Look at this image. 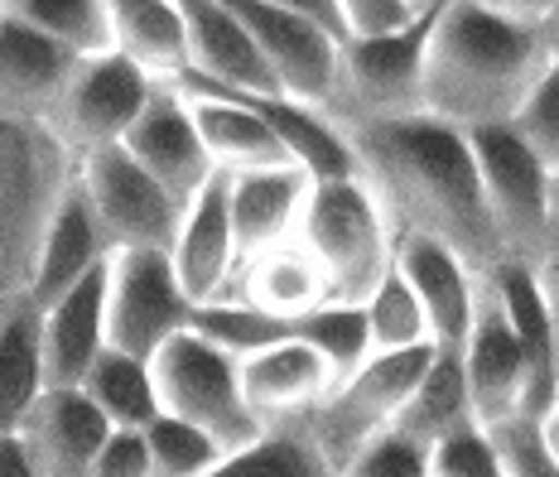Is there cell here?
<instances>
[{
	"instance_id": "1",
	"label": "cell",
	"mask_w": 559,
	"mask_h": 477,
	"mask_svg": "<svg viewBox=\"0 0 559 477\" xmlns=\"http://www.w3.org/2000/svg\"><path fill=\"white\" fill-rule=\"evenodd\" d=\"M347 141L357 150V179L381 203L395 237L439 241L477 281L507 261L463 131L415 116L386 126H347Z\"/></svg>"
},
{
	"instance_id": "2",
	"label": "cell",
	"mask_w": 559,
	"mask_h": 477,
	"mask_svg": "<svg viewBox=\"0 0 559 477\" xmlns=\"http://www.w3.org/2000/svg\"><path fill=\"white\" fill-rule=\"evenodd\" d=\"M555 0H449L425 44V116L473 135L511 126L550 73Z\"/></svg>"
},
{
	"instance_id": "3",
	"label": "cell",
	"mask_w": 559,
	"mask_h": 477,
	"mask_svg": "<svg viewBox=\"0 0 559 477\" xmlns=\"http://www.w3.org/2000/svg\"><path fill=\"white\" fill-rule=\"evenodd\" d=\"M78 159L44 126L0 116V299H25L39 237Z\"/></svg>"
},
{
	"instance_id": "4",
	"label": "cell",
	"mask_w": 559,
	"mask_h": 477,
	"mask_svg": "<svg viewBox=\"0 0 559 477\" xmlns=\"http://www.w3.org/2000/svg\"><path fill=\"white\" fill-rule=\"evenodd\" d=\"M299 241L329 271L333 305L362 309L377 285L395 271V231L362 179L313 183Z\"/></svg>"
},
{
	"instance_id": "5",
	"label": "cell",
	"mask_w": 559,
	"mask_h": 477,
	"mask_svg": "<svg viewBox=\"0 0 559 477\" xmlns=\"http://www.w3.org/2000/svg\"><path fill=\"white\" fill-rule=\"evenodd\" d=\"M150 377H155L159 415L203 429L227 458L265 439L261 420L251 415L247 395H241L237 362H231L227 353H217V347L207 343V337H198L193 329L183 337H174L165 353L150 362Z\"/></svg>"
},
{
	"instance_id": "6",
	"label": "cell",
	"mask_w": 559,
	"mask_h": 477,
	"mask_svg": "<svg viewBox=\"0 0 559 477\" xmlns=\"http://www.w3.org/2000/svg\"><path fill=\"white\" fill-rule=\"evenodd\" d=\"M477 179H483L487 213H492L502 255L516 265H540L550 255V174L521 145L511 126L468 135Z\"/></svg>"
},
{
	"instance_id": "7",
	"label": "cell",
	"mask_w": 559,
	"mask_h": 477,
	"mask_svg": "<svg viewBox=\"0 0 559 477\" xmlns=\"http://www.w3.org/2000/svg\"><path fill=\"white\" fill-rule=\"evenodd\" d=\"M429 362H435V347H419V353H401V357H371L357 377H347L343 386L313 410L305 434L319 444V453L337 473H347V463H353L371 439L395 429L405 401H411L415 386L425 381Z\"/></svg>"
},
{
	"instance_id": "8",
	"label": "cell",
	"mask_w": 559,
	"mask_h": 477,
	"mask_svg": "<svg viewBox=\"0 0 559 477\" xmlns=\"http://www.w3.org/2000/svg\"><path fill=\"white\" fill-rule=\"evenodd\" d=\"M193 305L174 281L165 251H111L107 255V347L140 362L193 329Z\"/></svg>"
},
{
	"instance_id": "9",
	"label": "cell",
	"mask_w": 559,
	"mask_h": 477,
	"mask_svg": "<svg viewBox=\"0 0 559 477\" xmlns=\"http://www.w3.org/2000/svg\"><path fill=\"white\" fill-rule=\"evenodd\" d=\"M435 15L401 39L347 44L343 49V77H337V97L329 107L343 131L347 126H386L425 116V44L435 29Z\"/></svg>"
},
{
	"instance_id": "10",
	"label": "cell",
	"mask_w": 559,
	"mask_h": 477,
	"mask_svg": "<svg viewBox=\"0 0 559 477\" xmlns=\"http://www.w3.org/2000/svg\"><path fill=\"white\" fill-rule=\"evenodd\" d=\"M78 189L111 251H165L179 237L183 207L121 145L78 159Z\"/></svg>"
},
{
	"instance_id": "11",
	"label": "cell",
	"mask_w": 559,
	"mask_h": 477,
	"mask_svg": "<svg viewBox=\"0 0 559 477\" xmlns=\"http://www.w3.org/2000/svg\"><path fill=\"white\" fill-rule=\"evenodd\" d=\"M155 83L145 73H135L126 58H87V63L73 68L63 97L49 111V126L44 131L53 135L58 145L73 159L97 155V150H111L131 135V126L140 121V111L155 97Z\"/></svg>"
},
{
	"instance_id": "12",
	"label": "cell",
	"mask_w": 559,
	"mask_h": 477,
	"mask_svg": "<svg viewBox=\"0 0 559 477\" xmlns=\"http://www.w3.org/2000/svg\"><path fill=\"white\" fill-rule=\"evenodd\" d=\"M237 15H241V25L251 29L280 97L299 102V107H313V111H329L337 97V77H343V49H337L333 39H323L295 5L241 0Z\"/></svg>"
},
{
	"instance_id": "13",
	"label": "cell",
	"mask_w": 559,
	"mask_h": 477,
	"mask_svg": "<svg viewBox=\"0 0 559 477\" xmlns=\"http://www.w3.org/2000/svg\"><path fill=\"white\" fill-rule=\"evenodd\" d=\"M121 150L183 207V213H189L193 198L217 179L213 159H207V150L193 131L189 102H183L174 87H159L155 97H150V107L140 111V121L131 126V135L121 141Z\"/></svg>"
},
{
	"instance_id": "14",
	"label": "cell",
	"mask_w": 559,
	"mask_h": 477,
	"mask_svg": "<svg viewBox=\"0 0 559 477\" xmlns=\"http://www.w3.org/2000/svg\"><path fill=\"white\" fill-rule=\"evenodd\" d=\"M179 5L183 25H189V73L179 83L241 92V97H280L271 68L255 49L251 29L241 25L237 5H223V0H179Z\"/></svg>"
},
{
	"instance_id": "15",
	"label": "cell",
	"mask_w": 559,
	"mask_h": 477,
	"mask_svg": "<svg viewBox=\"0 0 559 477\" xmlns=\"http://www.w3.org/2000/svg\"><path fill=\"white\" fill-rule=\"evenodd\" d=\"M459 362H463L468 405L477 425L497 429V425L521 420V410H526V357H521V343L487 281H483V295H477V319Z\"/></svg>"
},
{
	"instance_id": "16",
	"label": "cell",
	"mask_w": 559,
	"mask_h": 477,
	"mask_svg": "<svg viewBox=\"0 0 559 477\" xmlns=\"http://www.w3.org/2000/svg\"><path fill=\"white\" fill-rule=\"evenodd\" d=\"M68 58L49 34H39L10 0H0V116L25 126H49V111L73 77Z\"/></svg>"
},
{
	"instance_id": "17",
	"label": "cell",
	"mask_w": 559,
	"mask_h": 477,
	"mask_svg": "<svg viewBox=\"0 0 559 477\" xmlns=\"http://www.w3.org/2000/svg\"><path fill=\"white\" fill-rule=\"evenodd\" d=\"M395 271L405 275V285L415 289L419 309H425L435 353L463 357V343H468L473 319H477L483 281L449 247L425 237H395Z\"/></svg>"
},
{
	"instance_id": "18",
	"label": "cell",
	"mask_w": 559,
	"mask_h": 477,
	"mask_svg": "<svg viewBox=\"0 0 559 477\" xmlns=\"http://www.w3.org/2000/svg\"><path fill=\"white\" fill-rule=\"evenodd\" d=\"M237 371H241V395H247L251 415L261 420L265 434L271 429H305L313 410L333 395V371L299 337L247 357V362H237Z\"/></svg>"
},
{
	"instance_id": "19",
	"label": "cell",
	"mask_w": 559,
	"mask_h": 477,
	"mask_svg": "<svg viewBox=\"0 0 559 477\" xmlns=\"http://www.w3.org/2000/svg\"><path fill=\"white\" fill-rule=\"evenodd\" d=\"M107 255H111V247H107V237H102L97 217H92L87 198L78 189V174H73V183L63 189L58 207L49 213V227H44V237H39L25 305L34 313H44L63 295H73L87 275H97L102 265H107Z\"/></svg>"
},
{
	"instance_id": "20",
	"label": "cell",
	"mask_w": 559,
	"mask_h": 477,
	"mask_svg": "<svg viewBox=\"0 0 559 477\" xmlns=\"http://www.w3.org/2000/svg\"><path fill=\"white\" fill-rule=\"evenodd\" d=\"M169 265L193 309L217 305V299L231 295V281H237V237H231V207H227L223 174L183 213L179 237L169 247Z\"/></svg>"
},
{
	"instance_id": "21",
	"label": "cell",
	"mask_w": 559,
	"mask_h": 477,
	"mask_svg": "<svg viewBox=\"0 0 559 477\" xmlns=\"http://www.w3.org/2000/svg\"><path fill=\"white\" fill-rule=\"evenodd\" d=\"M111 425L102 410L78 391H44L29 420L20 425L15 444L25 449L34 477H87L97 463L102 444H107Z\"/></svg>"
},
{
	"instance_id": "22",
	"label": "cell",
	"mask_w": 559,
	"mask_h": 477,
	"mask_svg": "<svg viewBox=\"0 0 559 477\" xmlns=\"http://www.w3.org/2000/svg\"><path fill=\"white\" fill-rule=\"evenodd\" d=\"M309 193H313V183L295 165L231 174L227 179V207H231V237H237V271L251 261V255L299 237Z\"/></svg>"
},
{
	"instance_id": "23",
	"label": "cell",
	"mask_w": 559,
	"mask_h": 477,
	"mask_svg": "<svg viewBox=\"0 0 559 477\" xmlns=\"http://www.w3.org/2000/svg\"><path fill=\"white\" fill-rule=\"evenodd\" d=\"M107 353V265L39 313V357L49 391H78Z\"/></svg>"
},
{
	"instance_id": "24",
	"label": "cell",
	"mask_w": 559,
	"mask_h": 477,
	"mask_svg": "<svg viewBox=\"0 0 559 477\" xmlns=\"http://www.w3.org/2000/svg\"><path fill=\"white\" fill-rule=\"evenodd\" d=\"M174 92L189 102L193 131H198V141H203L217 174L231 179V174L289 165L285 150H280V141H275V131L255 116V107L247 97H237V92H217V87H193V83H179Z\"/></svg>"
},
{
	"instance_id": "25",
	"label": "cell",
	"mask_w": 559,
	"mask_h": 477,
	"mask_svg": "<svg viewBox=\"0 0 559 477\" xmlns=\"http://www.w3.org/2000/svg\"><path fill=\"white\" fill-rule=\"evenodd\" d=\"M487 285H492L497 305H502L511 333L521 343V357H526V410H521V420L540 425L559 405V357H555V333H550L540 285H535L531 265H516V261L497 265L487 275Z\"/></svg>"
},
{
	"instance_id": "26",
	"label": "cell",
	"mask_w": 559,
	"mask_h": 477,
	"mask_svg": "<svg viewBox=\"0 0 559 477\" xmlns=\"http://www.w3.org/2000/svg\"><path fill=\"white\" fill-rule=\"evenodd\" d=\"M227 299H241V305L271 313L280 323H299L333 305V285H329V271L319 265V255L295 237L251 255L237 271V281H231Z\"/></svg>"
},
{
	"instance_id": "27",
	"label": "cell",
	"mask_w": 559,
	"mask_h": 477,
	"mask_svg": "<svg viewBox=\"0 0 559 477\" xmlns=\"http://www.w3.org/2000/svg\"><path fill=\"white\" fill-rule=\"evenodd\" d=\"M111 53L155 87L189 73V25L179 0H111Z\"/></svg>"
},
{
	"instance_id": "28",
	"label": "cell",
	"mask_w": 559,
	"mask_h": 477,
	"mask_svg": "<svg viewBox=\"0 0 559 477\" xmlns=\"http://www.w3.org/2000/svg\"><path fill=\"white\" fill-rule=\"evenodd\" d=\"M49 391L39 357V313L25 299L0 313V439H15L39 395Z\"/></svg>"
},
{
	"instance_id": "29",
	"label": "cell",
	"mask_w": 559,
	"mask_h": 477,
	"mask_svg": "<svg viewBox=\"0 0 559 477\" xmlns=\"http://www.w3.org/2000/svg\"><path fill=\"white\" fill-rule=\"evenodd\" d=\"M468 425H477V420H473V405H468L463 362L453 353H435L425 381L415 386V395L405 401V410H401V420H395V434L435 449L439 439L459 434V429H468Z\"/></svg>"
},
{
	"instance_id": "30",
	"label": "cell",
	"mask_w": 559,
	"mask_h": 477,
	"mask_svg": "<svg viewBox=\"0 0 559 477\" xmlns=\"http://www.w3.org/2000/svg\"><path fill=\"white\" fill-rule=\"evenodd\" d=\"M83 395L102 410V420L111 429H140L145 434L150 425L159 420V395H155V377H150V362L126 353H102L97 367L87 371Z\"/></svg>"
},
{
	"instance_id": "31",
	"label": "cell",
	"mask_w": 559,
	"mask_h": 477,
	"mask_svg": "<svg viewBox=\"0 0 559 477\" xmlns=\"http://www.w3.org/2000/svg\"><path fill=\"white\" fill-rule=\"evenodd\" d=\"M73 63L111 53V0H10Z\"/></svg>"
},
{
	"instance_id": "32",
	"label": "cell",
	"mask_w": 559,
	"mask_h": 477,
	"mask_svg": "<svg viewBox=\"0 0 559 477\" xmlns=\"http://www.w3.org/2000/svg\"><path fill=\"white\" fill-rule=\"evenodd\" d=\"M362 319L371 337V357H401V353H419V347H435L429 319L401 271H391L377 285V295L362 305Z\"/></svg>"
},
{
	"instance_id": "33",
	"label": "cell",
	"mask_w": 559,
	"mask_h": 477,
	"mask_svg": "<svg viewBox=\"0 0 559 477\" xmlns=\"http://www.w3.org/2000/svg\"><path fill=\"white\" fill-rule=\"evenodd\" d=\"M193 333L207 337L217 353H227L231 362H247V357L265 353V347H280L295 337V323H280L271 313L241 305V299H217V305H203L193 313Z\"/></svg>"
},
{
	"instance_id": "34",
	"label": "cell",
	"mask_w": 559,
	"mask_h": 477,
	"mask_svg": "<svg viewBox=\"0 0 559 477\" xmlns=\"http://www.w3.org/2000/svg\"><path fill=\"white\" fill-rule=\"evenodd\" d=\"M207 477H343L305 429H271L261 444L231 453Z\"/></svg>"
},
{
	"instance_id": "35",
	"label": "cell",
	"mask_w": 559,
	"mask_h": 477,
	"mask_svg": "<svg viewBox=\"0 0 559 477\" xmlns=\"http://www.w3.org/2000/svg\"><path fill=\"white\" fill-rule=\"evenodd\" d=\"M295 337L323 357V367L333 371V391L371 362L367 319H362V309H353V305H329V309L309 313V319H299Z\"/></svg>"
},
{
	"instance_id": "36",
	"label": "cell",
	"mask_w": 559,
	"mask_h": 477,
	"mask_svg": "<svg viewBox=\"0 0 559 477\" xmlns=\"http://www.w3.org/2000/svg\"><path fill=\"white\" fill-rule=\"evenodd\" d=\"M145 449H150V473L155 477H207L227 458L203 429L169 420V415H159V420L145 429Z\"/></svg>"
},
{
	"instance_id": "37",
	"label": "cell",
	"mask_w": 559,
	"mask_h": 477,
	"mask_svg": "<svg viewBox=\"0 0 559 477\" xmlns=\"http://www.w3.org/2000/svg\"><path fill=\"white\" fill-rule=\"evenodd\" d=\"M343 15L353 44H386L419 29L435 15V5H419V0H343Z\"/></svg>"
},
{
	"instance_id": "38",
	"label": "cell",
	"mask_w": 559,
	"mask_h": 477,
	"mask_svg": "<svg viewBox=\"0 0 559 477\" xmlns=\"http://www.w3.org/2000/svg\"><path fill=\"white\" fill-rule=\"evenodd\" d=\"M429 477H507V468L492 434L483 425H468L429 449Z\"/></svg>"
},
{
	"instance_id": "39",
	"label": "cell",
	"mask_w": 559,
	"mask_h": 477,
	"mask_svg": "<svg viewBox=\"0 0 559 477\" xmlns=\"http://www.w3.org/2000/svg\"><path fill=\"white\" fill-rule=\"evenodd\" d=\"M511 131H516L521 145L545 165V174H559V68L545 73V83L535 87V97L521 107Z\"/></svg>"
},
{
	"instance_id": "40",
	"label": "cell",
	"mask_w": 559,
	"mask_h": 477,
	"mask_svg": "<svg viewBox=\"0 0 559 477\" xmlns=\"http://www.w3.org/2000/svg\"><path fill=\"white\" fill-rule=\"evenodd\" d=\"M343 477H429V449L405 434H381L347 463Z\"/></svg>"
},
{
	"instance_id": "41",
	"label": "cell",
	"mask_w": 559,
	"mask_h": 477,
	"mask_svg": "<svg viewBox=\"0 0 559 477\" xmlns=\"http://www.w3.org/2000/svg\"><path fill=\"white\" fill-rule=\"evenodd\" d=\"M487 434H492L497 453H502L507 477H559V468L545 458V449H540V429H535L531 420L497 425V429H487Z\"/></svg>"
},
{
	"instance_id": "42",
	"label": "cell",
	"mask_w": 559,
	"mask_h": 477,
	"mask_svg": "<svg viewBox=\"0 0 559 477\" xmlns=\"http://www.w3.org/2000/svg\"><path fill=\"white\" fill-rule=\"evenodd\" d=\"M87 477H155L150 473L145 434H140V429H111Z\"/></svg>"
},
{
	"instance_id": "43",
	"label": "cell",
	"mask_w": 559,
	"mask_h": 477,
	"mask_svg": "<svg viewBox=\"0 0 559 477\" xmlns=\"http://www.w3.org/2000/svg\"><path fill=\"white\" fill-rule=\"evenodd\" d=\"M295 10L309 20L313 29L323 34V39H333L337 49H347V44H353V39H347V15H343V0H305V5H295Z\"/></svg>"
},
{
	"instance_id": "44",
	"label": "cell",
	"mask_w": 559,
	"mask_h": 477,
	"mask_svg": "<svg viewBox=\"0 0 559 477\" xmlns=\"http://www.w3.org/2000/svg\"><path fill=\"white\" fill-rule=\"evenodd\" d=\"M535 285H540L545 313H550V333H555V357H559V255H545L535 265Z\"/></svg>"
},
{
	"instance_id": "45",
	"label": "cell",
	"mask_w": 559,
	"mask_h": 477,
	"mask_svg": "<svg viewBox=\"0 0 559 477\" xmlns=\"http://www.w3.org/2000/svg\"><path fill=\"white\" fill-rule=\"evenodd\" d=\"M0 477H34L25 449H20L15 439H0Z\"/></svg>"
},
{
	"instance_id": "46",
	"label": "cell",
	"mask_w": 559,
	"mask_h": 477,
	"mask_svg": "<svg viewBox=\"0 0 559 477\" xmlns=\"http://www.w3.org/2000/svg\"><path fill=\"white\" fill-rule=\"evenodd\" d=\"M535 429H540V449H545V458H550L555 468H559V405H555V410L545 415V420L535 425Z\"/></svg>"
},
{
	"instance_id": "47",
	"label": "cell",
	"mask_w": 559,
	"mask_h": 477,
	"mask_svg": "<svg viewBox=\"0 0 559 477\" xmlns=\"http://www.w3.org/2000/svg\"><path fill=\"white\" fill-rule=\"evenodd\" d=\"M550 255H559V174H550Z\"/></svg>"
},
{
	"instance_id": "48",
	"label": "cell",
	"mask_w": 559,
	"mask_h": 477,
	"mask_svg": "<svg viewBox=\"0 0 559 477\" xmlns=\"http://www.w3.org/2000/svg\"><path fill=\"white\" fill-rule=\"evenodd\" d=\"M545 44H550V68H559V0H555L550 20H545Z\"/></svg>"
},
{
	"instance_id": "49",
	"label": "cell",
	"mask_w": 559,
	"mask_h": 477,
	"mask_svg": "<svg viewBox=\"0 0 559 477\" xmlns=\"http://www.w3.org/2000/svg\"><path fill=\"white\" fill-rule=\"evenodd\" d=\"M10 305H20V299H0V313H5V309H10Z\"/></svg>"
}]
</instances>
